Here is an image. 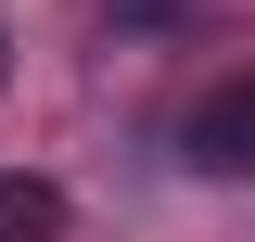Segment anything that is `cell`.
Wrapping results in <instances>:
<instances>
[{
    "mask_svg": "<svg viewBox=\"0 0 255 242\" xmlns=\"http://www.w3.org/2000/svg\"><path fill=\"white\" fill-rule=\"evenodd\" d=\"M0 242H64V191L51 179H0Z\"/></svg>",
    "mask_w": 255,
    "mask_h": 242,
    "instance_id": "2",
    "label": "cell"
},
{
    "mask_svg": "<svg viewBox=\"0 0 255 242\" xmlns=\"http://www.w3.org/2000/svg\"><path fill=\"white\" fill-rule=\"evenodd\" d=\"M0 77H13V51H0Z\"/></svg>",
    "mask_w": 255,
    "mask_h": 242,
    "instance_id": "4",
    "label": "cell"
},
{
    "mask_svg": "<svg viewBox=\"0 0 255 242\" xmlns=\"http://www.w3.org/2000/svg\"><path fill=\"white\" fill-rule=\"evenodd\" d=\"M179 140H191V166H204V179H255V77H230V90H204Z\"/></svg>",
    "mask_w": 255,
    "mask_h": 242,
    "instance_id": "1",
    "label": "cell"
},
{
    "mask_svg": "<svg viewBox=\"0 0 255 242\" xmlns=\"http://www.w3.org/2000/svg\"><path fill=\"white\" fill-rule=\"evenodd\" d=\"M102 13H128V26H140V13H179V0H102Z\"/></svg>",
    "mask_w": 255,
    "mask_h": 242,
    "instance_id": "3",
    "label": "cell"
}]
</instances>
